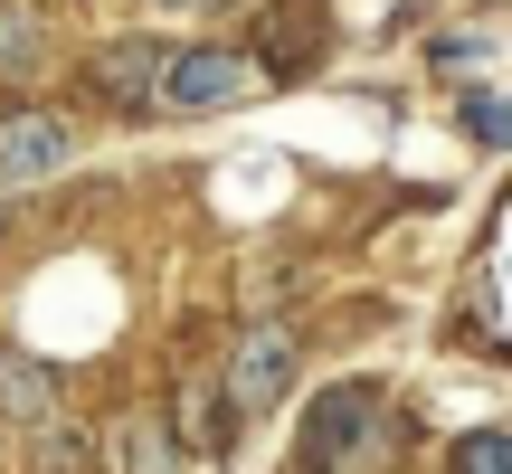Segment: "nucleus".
Listing matches in <instances>:
<instances>
[{"mask_svg": "<svg viewBox=\"0 0 512 474\" xmlns=\"http://www.w3.org/2000/svg\"><path fill=\"white\" fill-rule=\"evenodd\" d=\"M370 437H380V389H370V380H342V389H323L313 418H304V465L332 474V465L361 456Z\"/></svg>", "mask_w": 512, "mask_h": 474, "instance_id": "f257e3e1", "label": "nucleus"}, {"mask_svg": "<svg viewBox=\"0 0 512 474\" xmlns=\"http://www.w3.org/2000/svg\"><path fill=\"white\" fill-rule=\"evenodd\" d=\"M294 351H304V342H294L285 323H256V332H238L219 408H238V418H266V408L285 399V380H294Z\"/></svg>", "mask_w": 512, "mask_h": 474, "instance_id": "f03ea898", "label": "nucleus"}, {"mask_svg": "<svg viewBox=\"0 0 512 474\" xmlns=\"http://www.w3.org/2000/svg\"><path fill=\"white\" fill-rule=\"evenodd\" d=\"M256 86V67L238 48H219V38H209V48H181V57H162V105L171 114H209V105H238V95Z\"/></svg>", "mask_w": 512, "mask_h": 474, "instance_id": "7ed1b4c3", "label": "nucleus"}, {"mask_svg": "<svg viewBox=\"0 0 512 474\" xmlns=\"http://www.w3.org/2000/svg\"><path fill=\"white\" fill-rule=\"evenodd\" d=\"M67 152H76V133L57 124V114H10V124H0V190L67 171Z\"/></svg>", "mask_w": 512, "mask_h": 474, "instance_id": "20e7f679", "label": "nucleus"}, {"mask_svg": "<svg viewBox=\"0 0 512 474\" xmlns=\"http://www.w3.org/2000/svg\"><path fill=\"white\" fill-rule=\"evenodd\" d=\"M0 418H29V427L57 418V370L19 342H0Z\"/></svg>", "mask_w": 512, "mask_h": 474, "instance_id": "39448f33", "label": "nucleus"}, {"mask_svg": "<svg viewBox=\"0 0 512 474\" xmlns=\"http://www.w3.org/2000/svg\"><path fill=\"white\" fill-rule=\"evenodd\" d=\"M95 86H105L114 105H152V86H162V48H152V38H114V48L95 57Z\"/></svg>", "mask_w": 512, "mask_h": 474, "instance_id": "423d86ee", "label": "nucleus"}, {"mask_svg": "<svg viewBox=\"0 0 512 474\" xmlns=\"http://www.w3.org/2000/svg\"><path fill=\"white\" fill-rule=\"evenodd\" d=\"M114 465H124V474H171L162 427H152V418H124V427H114Z\"/></svg>", "mask_w": 512, "mask_h": 474, "instance_id": "0eeeda50", "label": "nucleus"}, {"mask_svg": "<svg viewBox=\"0 0 512 474\" xmlns=\"http://www.w3.org/2000/svg\"><path fill=\"white\" fill-rule=\"evenodd\" d=\"M446 474H512V437H503V427H475V437H456Z\"/></svg>", "mask_w": 512, "mask_h": 474, "instance_id": "6e6552de", "label": "nucleus"}, {"mask_svg": "<svg viewBox=\"0 0 512 474\" xmlns=\"http://www.w3.org/2000/svg\"><path fill=\"white\" fill-rule=\"evenodd\" d=\"M465 133H475L484 152H503V143H512V114H503V95H494V86L465 95Z\"/></svg>", "mask_w": 512, "mask_h": 474, "instance_id": "1a4fd4ad", "label": "nucleus"}, {"mask_svg": "<svg viewBox=\"0 0 512 474\" xmlns=\"http://www.w3.org/2000/svg\"><path fill=\"white\" fill-rule=\"evenodd\" d=\"M437 67H456V76L494 67V29H456V38H437Z\"/></svg>", "mask_w": 512, "mask_h": 474, "instance_id": "9d476101", "label": "nucleus"}, {"mask_svg": "<svg viewBox=\"0 0 512 474\" xmlns=\"http://www.w3.org/2000/svg\"><path fill=\"white\" fill-rule=\"evenodd\" d=\"M0 67H10V76L29 67V29H19V19H0Z\"/></svg>", "mask_w": 512, "mask_h": 474, "instance_id": "9b49d317", "label": "nucleus"}, {"mask_svg": "<svg viewBox=\"0 0 512 474\" xmlns=\"http://www.w3.org/2000/svg\"><path fill=\"white\" fill-rule=\"evenodd\" d=\"M162 10H219V0H162Z\"/></svg>", "mask_w": 512, "mask_h": 474, "instance_id": "f8f14e48", "label": "nucleus"}]
</instances>
